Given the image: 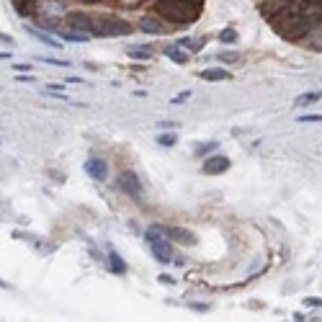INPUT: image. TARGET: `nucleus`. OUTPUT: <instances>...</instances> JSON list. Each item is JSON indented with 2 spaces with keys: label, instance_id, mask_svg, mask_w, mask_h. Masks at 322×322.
Listing matches in <instances>:
<instances>
[{
  "label": "nucleus",
  "instance_id": "20e7f679",
  "mask_svg": "<svg viewBox=\"0 0 322 322\" xmlns=\"http://www.w3.org/2000/svg\"><path fill=\"white\" fill-rule=\"evenodd\" d=\"M116 186L124 191V193H129V196H140V193H142V183H140V178H137V173H129V170L119 175Z\"/></svg>",
  "mask_w": 322,
  "mask_h": 322
},
{
  "label": "nucleus",
  "instance_id": "ddd939ff",
  "mask_svg": "<svg viewBox=\"0 0 322 322\" xmlns=\"http://www.w3.org/2000/svg\"><path fill=\"white\" fill-rule=\"evenodd\" d=\"M34 3H36V0H13V5H16V10L21 13V16L31 13L34 10Z\"/></svg>",
  "mask_w": 322,
  "mask_h": 322
},
{
  "label": "nucleus",
  "instance_id": "f03ea898",
  "mask_svg": "<svg viewBox=\"0 0 322 322\" xmlns=\"http://www.w3.org/2000/svg\"><path fill=\"white\" fill-rule=\"evenodd\" d=\"M93 34L96 36H127V34H132V26L121 18L109 16V18H98L93 23Z\"/></svg>",
  "mask_w": 322,
  "mask_h": 322
},
{
  "label": "nucleus",
  "instance_id": "f257e3e1",
  "mask_svg": "<svg viewBox=\"0 0 322 322\" xmlns=\"http://www.w3.org/2000/svg\"><path fill=\"white\" fill-rule=\"evenodd\" d=\"M155 8L162 18L173 21V23H193L201 16V5L186 3V0H158Z\"/></svg>",
  "mask_w": 322,
  "mask_h": 322
},
{
  "label": "nucleus",
  "instance_id": "393cba45",
  "mask_svg": "<svg viewBox=\"0 0 322 322\" xmlns=\"http://www.w3.org/2000/svg\"><path fill=\"white\" fill-rule=\"evenodd\" d=\"M186 3H193V5H201V0H186Z\"/></svg>",
  "mask_w": 322,
  "mask_h": 322
},
{
  "label": "nucleus",
  "instance_id": "6e6552de",
  "mask_svg": "<svg viewBox=\"0 0 322 322\" xmlns=\"http://www.w3.org/2000/svg\"><path fill=\"white\" fill-rule=\"evenodd\" d=\"M165 232L170 235L175 242H180V245H188V248H191V245H196V237L188 232V229H183V227H170V229H165Z\"/></svg>",
  "mask_w": 322,
  "mask_h": 322
},
{
  "label": "nucleus",
  "instance_id": "2eb2a0df",
  "mask_svg": "<svg viewBox=\"0 0 322 322\" xmlns=\"http://www.w3.org/2000/svg\"><path fill=\"white\" fill-rule=\"evenodd\" d=\"M111 268H114L116 273H127V263L121 260L119 253H111Z\"/></svg>",
  "mask_w": 322,
  "mask_h": 322
},
{
  "label": "nucleus",
  "instance_id": "dca6fc26",
  "mask_svg": "<svg viewBox=\"0 0 322 322\" xmlns=\"http://www.w3.org/2000/svg\"><path fill=\"white\" fill-rule=\"evenodd\" d=\"M129 57L132 59H147V57H152V52L147 47H132L129 49Z\"/></svg>",
  "mask_w": 322,
  "mask_h": 322
},
{
  "label": "nucleus",
  "instance_id": "1a4fd4ad",
  "mask_svg": "<svg viewBox=\"0 0 322 322\" xmlns=\"http://www.w3.org/2000/svg\"><path fill=\"white\" fill-rule=\"evenodd\" d=\"M140 28L145 34H162L165 28H162V23L158 21V18H152V16H147V18H142L140 21Z\"/></svg>",
  "mask_w": 322,
  "mask_h": 322
},
{
  "label": "nucleus",
  "instance_id": "6ab92c4d",
  "mask_svg": "<svg viewBox=\"0 0 322 322\" xmlns=\"http://www.w3.org/2000/svg\"><path fill=\"white\" fill-rule=\"evenodd\" d=\"M175 140H178L175 134H160V137H158V142H160L162 147H173V145H175Z\"/></svg>",
  "mask_w": 322,
  "mask_h": 322
},
{
  "label": "nucleus",
  "instance_id": "39448f33",
  "mask_svg": "<svg viewBox=\"0 0 322 322\" xmlns=\"http://www.w3.org/2000/svg\"><path fill=\"white\" fill-rule=\"evenodd\" d=\"M85 173L90 178H96V180H106V175H109V165H106L103 158H90L85 162Z\"/></svg>",
  "mask_w": 322,
  "mask_h": 322
},
{
  "label": "nucleus",
  "instance_id": "0eeeda50",
  "mask_svg": "<svg viewBox=\"0 0 322 322\" xmlns=\"http://www.w3.org/2000/svg\"><path fill=\"white\" fill-rule=\"evenodd\" d=\"M229 167V160L224 158V155H214V158H209L206 162H204V173L206 175H219V173H224Z\"/></svg>",
  "mask_w": 322,
  "mask_h": 322
},
{
  "label": "nucleus",
  "instance_id": "f8f14e48",
  "mask_svg": "<svg viewBox=\"0 0 322 322\" xmlns=\"http://www.w3.org/2000/svg\"><path fill=\"white\" fill-rule=\"evenodd\" d=\"M28 34H31L34 39H39V41H44V44H47V47H54V49L59 47V44H57V41H54L52 36H47V34H41V31H39V28H34V26H31V28H28Z\"/></svg>",
  "mask_w": 322,
  "mask_h": 322
},
{
  "label": "nucleus",
  "instance_id": "aec40b11",
  "mask_svg": "<svg viewBox=\"0 0 322 322\" xmlns=\"http://www.w3.org/2000/svg\"><path fill=\"white\" fill-rule=\"evenodd\" d=\"M41 62H47V65H57V67H70V62H65V59H54V57H41Z\"/></svg>",
  "mask_w": 322,
  "mask_h": 322
},
{
  "label": "nucleus",
  "instance_id": "9d476101",
  "mask_svg": "<svg viewBox=\"0 0 322 322\" xmlns=\"http://www.w3.org/2000/svg\"><path fill=\"white\" fill-rule=\"evenodd\" d=\"M201 78L209 80V83H217V80H227L229 72L227 70H219V67H211V70H201Z\"/></svg>",
  "mask_w": 322,
  "mask_h": 322
},
{
  "label": "nucleus",
  "instance_id": "4be33fe9",
  "mask_svg": "<svg viewBox=\"0 0 322 322\" xmlns=\"http://www.w3.org/2000/svg\"><path fill=\"white\" fill-rule=\"evenodd\" d=\"M13 70H18V72H31L34 67H31V65H13Z\"/></svg>",
  "mask_w": 322,
  "mask_h": 322
},
{
  "label": "nucleus",
  "instance_id": "f3484780",
  "mask_svg": "<svg viewBox=\"0 0 322 322\" xmlns=\"http://www.w3.org/2000/svg\"><path fill=\"white\" fill-rule=\"evenodd\" d=\"M219 41L235 44V41H237V31H235V28H224V31H219Z\"/></svg>",
  "mask_w": 322,
  "mask_h": 322
},
{
  "label": "nucleus",
  "instance_id": "9b49d317",
  "mask_svg": "<svg viewBox=\"0 0 322 322\" xmlns=\"http://www.w3.org/2000/svg\"><path fill=\"white\" fill-rule=\"evenodd\" d=\"M165 54L170 57L173 62H178V65H186V62H188V54H186V52H180L178 47H167V49H165Z\"/></svg>",
  "mask_w": 322,
  "mask_h": 322
},
{
  "label": "nucleus",
  "instance_id": "a211bd4d",
  "mask_svg": "<svg viewBox=\"0 0 322 322\" xmlns=\"http://www.w3.org/2000/svg\"><path fill=\"white\" fill-rule=\"evenodd\" d=\"M62 36H65L67 41H88L90 34H83V31H65Z\"/></svg>",
  "mask_w": 322,
  "mask_h": 322
},
{
  "label": "nucleus",
  "instance_id": "4468645a",
  "mask_svg": "<svg viewBox=\"0 0 322 322\" xmlns=\"http://www.w3.org/2000/svg\"><path fill=\"white\" fill-rule=\"evenodd\" d=\"M322 98V90H320V93H307V96H299L294 103L297 106H310V103H315V101H320Z\"/></svg>",
  "mask_w": 322,
  "mask_h": 322
},
{
  "label": "nucleus",
  "instance_id": "b1692460",
  "mask_svg": "<svg viewBox=\"0 0 322 322\" xmlns=\"http://www.w3.org/2000/svg\"><path fill=\"white\" fill-rule=\"evenodd\" d=\"M307 304L310 307H322V299H307Z\"/></svg>",
  "mask_w": 322,
  "mask_h": 322
},
{
  "label": "nucleus",
  "instance_id": "5701e85b",
  "mask_svg": "<svg viewBox=\"0 0 322 322\" xmlns=\"http://www.w3.org/2000/svg\"><path fill=\"white\" fill-rule=\"evenodd\" d=\"M299 121H322V116L320 114H315V116H299Z\"/></svg>",
  "mask_w": 322,
  "mask_h": 322
},
{
  "label": "nucleus",
  "instance_id": "7ed1b4c3",
  "mask_svg": "<svg viewBox=\"0 0 322 322\" xmlns=\"http://www.w3.org/2000/svg\"><path fill=\"white\" fill-rule=\"evenodd\" d=\"M67 23L75 31H83V34H93V18L88 13H80V10H72L67 13Z\"/></svg>",
  "mask_w": 322,
  "mask_h": 322
},
{
  "label": "nucleus",
  "instance_id": "412c9836",
  "mask_svg": "<svg viewBox=\"0 0 322 322\" xmlns=\"http://www.w3.org/2000/svg\"><path fill=\"white\" fill-rule=\"evenodd\" d=\"M237 57H240L237 52H224V54H219V59H222V62H235Z\"/></svg>",
  "mask_w": 322,
  "mask_h": 322
},
{
  "label": "nucleus",
  "instance_id": "423d86ee",
  "mask_svg": "<svg viewBox=\"0 0 322 322\" xmlns=\"http://www.w3.org/2000/svg\"><path fill=\"white\" fill-rule=\"evenodd\" d=\"M152 253H155V258L160 260V263H170L173 260V248H170V242L158 237V240H152Z\"/></svg>",
  "mask_w": 322,
  "mask_h": 322
}]
</instances>
